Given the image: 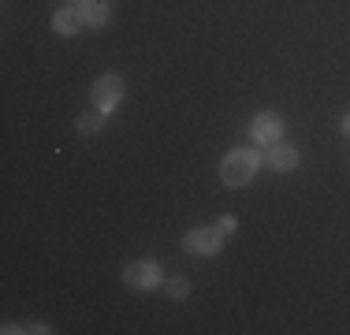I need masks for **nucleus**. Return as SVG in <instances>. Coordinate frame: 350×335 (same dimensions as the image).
Segmentation results:
<instances>
[{
    "mask_svg": "<svg viewBox=\"0 0 350 335\" xmlns=\"http://www.w3.org/2000/svg\"><path fill=\"white\" fill-rule=\"evenodd\" d=\"M343 134H347V138H350V112L343 116Z\"/></svg>",
    "mask_w": 350,
    "mask_h": 335,
    "instance_id": "obj_12",
    "label": "nucleus"
},
{
    "mask_svg": "<svg viewBox=\"0 0 350 335\" xmlns=\"http://www.w3.org/2000/svg\"><path fill=\"white\" fill-rule=\"evenodd\" d=\"M216 228H220L224 234H235V228H239V220H235V216H220V220H216Z\"/></svg>",
    "mask_w": 350,
    "mask_h": 335,
    "instance_id": "obj_11",
    "label": "nucleus"
},
{
    "mask_svg": "<svg viewBox=\"0 0 350 335\" xmlns=\"http://www.w3.org/2000/svg\"><path fill=\"white\" fill-rule=\"evenodd\" d=\"M257 172V153L254 149H231L228 157H224L220 164V179L228 183V187H246L250 179H254Z\"/></svg>",
    "mask_w": 350,
    "mask_h": 335,
    "instance_id": "obj_1",
    "label": "nucleus"
},
{
    "mask_svg": "<svg viewBox=\"0 0 350 335\" xmlns=\"http://www.w3.org/2000/svg\"><path fill=\"white\" fill-rule=\"evenodd\" d=\"M79 15H82L86 27H105V23H108V0H82Z\"/></svg>",
    "mask_w": 350,
    "mask_h": 335,
    "instance_id": "obj_8",
    "label": "nucleus"
},
{
    "mask_svg": "<svg viewBox=\"0 0 350 335\" xmlns=\"http://www.w3.org/2000/svg\"><path fill=\"white\" fill-rule=\"evenodd\" d=\"M101 116H105V112H97V116H79V131H82V134H97V131H101V123H105Z\"/></svg>",
    "mask_w": 350,
    "mask_h": 335,
    "instance_id": "obj_10",
    "label": "nucleus"
},
{
    "mask_svg": "<svg viewBox=\"0 0 350 335\" xmlns=\"http://www.w3.org/2000/svg\"><path fill=\"white\" fill-rule=\"evenodd\" d=\"M94 105H97V112H116V105L123 100V79L120 75H101V79L94 82Z\"/></svg>",
    "mask_w": 350,
    "mask_h": 335,
    "instance_id": "obj_2",
    "label": "nucleus"
},
{
    "mask_svg": "<svg viewBox=\"0 0 350 335\" xmlns=\"http://www.w3.org/2000/svg\"><path fill=\"white\" fill-rule=\"evenodd\" d=\"M86 23H82V15H79V8H60V12L53 15V30L56 34H64V38H71V34H79Z\"/></svg>",
    "mask_w": 350,
    "mask_h": 335,
    "instance_id": "obj_7",
    "label": "nucleus"
},
{
    "mask_svg": "<svg viewBox=\"0 0 350 335\" xmlns=\"http://www.w3.org/2000/svg\"><path fill=\"white\" fill-rule=\"evenodd\" d=\"M164 295H168L172 302H179V298H187V295H190V283L175 276V280H168V287H164Z\"/></svg>",
    "mask_w": 350,
    "mask_h": 335,
    "instance_id": "obj_9",
    "label": "nucleus"
},
{
    "mask_svg": "<svg viewBox=\"0 0 350 335\" xmlns=\"http://www.w3.org/2000/svg\"><path fill=\"white\" fill-rule=\"evenodd\" d=\"M123 280H127L131 291H153L157 283H161V265L149 261V257H146V261H135V265H127Z\"/></svg>",
    "mask_w": 350,
    "mask_h": 335,
    "instance_id": "obj_4",
    "label": "nucleus"
},
{
    "mask_svg": "<svg viewBox=\"0 0 350 335\" xmlns=\"http://www.w3.org/2000/svg\"><path fill=\"white\" fill-rule=\"evenodd\" d=\"M250 134H254L257 146H272V142H280V134H283V120L276 112H257L254 123H250Z\"/></svg>",
    "mask_w": 350,
    "mask_h": 335,
    "instance_id": "obj_5",
    "label": "nucleus"
},
{
    "mask_svg": "<svg viewBox=\"0 0 350 335\" xmlns=\"http://www.w3.org/2000/svg\"><path fill=\"white\" fill-rule=\"evenodd\" d=\"M183 246H187V254L213 257V254H220V246H224V231L220 228H194V231H187Z\"/></svg>",
    "mask_w": 350,
    "mask_h": 335,
    "instance_id": "obj_3",
    "label": "nucleus"
},
{
    "mask_svg": "<svg viewBox=\"0 0 350 335\" xmlns=\"http://www.w3.org/2000/svg\"><path fill=\"white\" fill-rule=\"evenodd\" d=\"M265 161H269V168H276V172H295L298 168V149L283 146V142H272L269 153H265Z\"/></svg>",
    "mask_w": 350,
    "mask_h": 335,
    "instance_id": "obj_6",
    "label": "nucleus"
}]
</instances>
